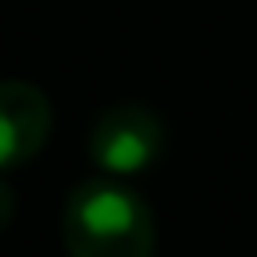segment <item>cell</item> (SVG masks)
<instances>
[{
    "label": "cell",
    "mask_w": 257,
    "mask_h": 257,
    "mask_svg": "<svg viewBox=\"0 0 257 257\" xmlns=\"http://www.w3.org/2000/svg\"><path fill=\"white\" fill-rule=\"evenodd\" d=\"M88 153L104 173H145L165 153V124L141 104H112L88 133Z\"/></svg>",
    "instance_id": "7a4b0ae2"
},
{
    "label": "cell",
    "mask_w": 257,
    "mask_h": 257,
    "mask_svg": "<svg viewBox=\"0 0 257 257\" xmlns=\"http://www.w3.org/2000/svg\"><path fill=\"white\" fill-rule=\"evenodd\" d=\"M8 221H12V189L0 181V229H4Z\"/></svg>",
    "instance_id": "277c9868"
},
{
    "label": "cell",
    "mask_w": 257,
    "mask_h": 257,
    "mask_svg": "<svg viewBox=\"0 0 257 257\" xmlns=\"http://www.w3.org/2000/svg\"><path fill=\"white\" fill-rule=\"evenodd\" d=\"M52 128V104L36 84L0 80V169L32 161Z\"/></svg>",
    "instance_id": "3957f363"
},
{
    "label": "cell",
    "mask_w": 257,
    "mask_h": 257,
    "mask_svg": "<svg viewBox=\"0 0 257 257\" xmlns=\"http://www.w3.org/2000/svg\"><path fill=\"white\" fill-rule=\"evenodd\" d=\"M68 257H153L157 225L149 205L116 181H84L60 213Z\"/></svg>",
    "instance_id": "6da1fadb"
}]
</instances>
